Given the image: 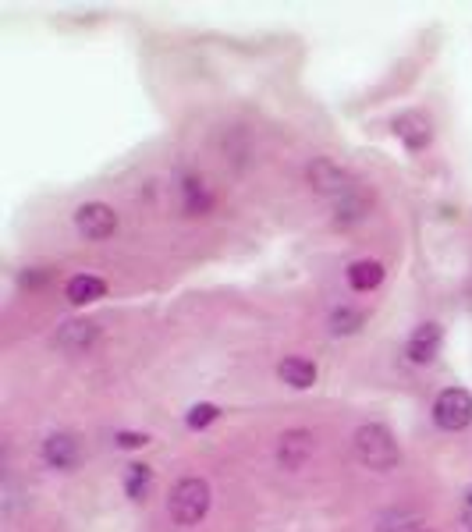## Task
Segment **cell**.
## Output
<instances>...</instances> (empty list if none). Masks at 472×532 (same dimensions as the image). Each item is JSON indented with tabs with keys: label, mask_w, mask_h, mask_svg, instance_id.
Here are the masks:
<instances>
[{
	"label": "cell",
	"mask_w": 472,
	"mask_h": 532,
	"mask_svg": "<svg viewBox=\"0 0 472 532\" xmlns=\"http://www.w3.org/2000/svg\"><path fill=\"white\" fill-rule=\"evenodd\" d=\"M352 450H356V461L373 472H390L401 461V447L383 423H363L352 437Z\"/></svg>",
	"instance_id": "6da1fadb"
},
{
	"label": "cell",
	"mask_w": 472,
	"mask_h": 532,
	"mask_svg": "<svg viewBox=\"0 0 472 532\" xmlns=\"http://www.w3.org/2000/svg\"><path fill=\"white\" fill-rule=\"evenodd\" d=\"M213 504V490L202 476H185L171 486V497H167V511L178 526H199L206 519Z\"/></svg>",
	"instance_id": "7a4b0ae2"
},
{
	"label": "cell",
	"mask_w": 472,
	"mask_h": 532,
	"mask_svg": "<svg viewBox=\"0 0 472 532\" xmlns=\"http://www.w3.org/2000/svg\"><path fill=\"white\" fill-rule=\"evenodd\" d=\"M305 184L316 192V195H323V199H345L352 188H359L352 175L338 164V160H330V157H313L309 164H305Z\"/></svg>",
	"instance_id": "3957f363"
},
{
	"label": "cell",
	"mask_w": 472,
	"mask_h": 532,
	"mask_svg": "<svg viewBox=\"0 0 472 532\" xmlns=\"http://www.w3.org/2000/svg\"><path fill=\"white\" fill-rule=\"evenodd\" d=\"M433 423L444 433H459L472 423V394L466 387H444L433 401Z\"/></svg>",
	"instance_id": "277c9868"
},
{
	"label": "cell",
	"mask_w": 472,
	"mask_h": 532,
	"mask_svg": "<svg viewBox=\"0 0 472 532\" xmlns=\"http://www.w3.org/2000/svg\"><path fill=\"white\" fill-rule=\"evenodd\" d=\"M75 231L86 242H107V238H114V231H117V210L107 206V202H99V199L82 202L75 210Z\"/></svg>",
	"instance_id": "5b68a950"
},
{
	"label": "cell",
	"mask_w": 472,
	"mask_h": 532,
	"mask_svg": "<svg viewBox=\"0 0 472 532\" xmlns=\"http://www.w3.org/2000/svg\"><path fill=\"white\" fill-rule=\"evenodd\" d=\"M390 132H394V139H398L408 153H423V150H430V142H433V124H430V117H426L423 110H401V114L390 121Z\"/></svg>",
	"instance_id": "8992f818"
},
{
	"label": "cell",
	"mask_w": 472,
	"mask_h": 532,
	"mask_svg": "<svg viewBox=\"0 0 472 532\" xmlns=\"http://www.w3.org/2000/svg\"><path fill=\"white\" fill-rule=\"evenodd\" d=\"M316 454V433L305 426H291L278 437V465L284 472H298L305 468V461Z\"/></svg>",
	"instance_id": "52a82bcc"
},
{
	"label": "cell",
	"mask_w": 472,
	"mask_h": 532,
	"mask_svg": "<svg viewBox=\"0 0 472 532\" xmlns=\"http://www.w3.org/2000/svg\"><path fill=\"white\" fill-rule=\"evenodd\" d=\"M441 348H444V330H441V323H419V327L408 334V341H405V358H408L412 365H433Z\"/></svg>",
	"instance_id": "ba28073f"
},
{
	"label": "cell",
	"mask_w": 472,
	"mask_h": 532,
	"mask_svg": "<svg viewBox=\"0 0 472 532\" xmlns=\"http://www.w3.org/2000/svg\"><path fill=\"white\" fill-rule=\"evenodd\" d=\"M39 454H43L47 468L72 472V468L82 461V443H79V437H75V433H68V430H57V433H50V437L43 441Z\"/></svg>",
	"instance_id": "9c48e42d"
},
{
	"label": "cell",
	"mask_w": 472,
	"mask_h": 532,
	"mask_svg": "<svg viewBox=\"0 0 472 532\" xmlns=\"http://www.w3.org/2000/svg\"><path fill=\"white\" fill-rule=\"evenodd\" d=\"M96 338H99V327H96L93 320H68V323L57 327V334H54V348L64 355H82Z\"/></svg>",
	"instance_id": "30bf717a"
},
{
	"label": "cell",
	"mask_w": 472,
	"mask_h": 532,
	"mask_svg": "<svg viewBox=\"0 0 472 532\" xmlns=\"http://www.w3.org/2000/svg\"><path fill=\"white\" fill-rule=\"evenodd\" d=\"M278 376H281L284 387H291V390H309V387L316 383L320 369H316V362L305 358V355H287V358L278 362Z\"/></svg>",
	"instance_id": "8fae6325"
},
{
	"label": "cell",
	"mask_w": 472,
	"mask_h": 532,
	"mask_svg": "<svg viewBox=\"0 0 472 532\" xmlns=\"http://www.w3.org/2000/svg\"><path fill=\"white\" fill-rule=\"evenodd\" d=\"M213 202H217V195H213V188L202 177L199 175L182 177V210H185V217H210Z\"/></svg>",
	"instance_id": "7c38bea8"
},
{
	"label": "cell",
	"mask_w": 472,
	"mask_h": 532,
	"mask_svg": "<svg viewBox=\"0 0 472 532\" xmlns=\"http://www.w3.org/2000/svg\"><path fill=\"white\" fill-rule=\"evenodd\" d=\"M103 295H107V280L96 277V273H75V277H68V284H64V298H68L75 309L93 305Z\"/></svg>",
	"instance_id": "4fadbf2b"
},
{
	"label": "cell",
	"mask_w": 472,
	"mask_h": 532,
	"mask_svg": "<svg viewBox=\"0 0 472 532\" xmlns=\"http://www.w3.org/2000/svg\"><path fill=\"white\" fill-rule=\"evenodd\" d=\"M366 213H370V195L363 188H352L345 199L334 202V224L338 227H356L359 220H366Z\"/></svg>",
	"instance_id": "5bb4252c"
},
{
	"label": "cell",
	"mask_w": 472,
	"mask_h": 532,
	"mask_svg": "<svg viewBox=\"0 0 472 532\" xmlns=\"http://www.w3.org/2000/svg\"><path fill=\"white\" fill-rule=\"evenodd\" d=\"M383 263L380 260H356V263L345 270V277H348V287L352 291H373V287H380V280H383Z\"/></svg>",
	"instance_id": "9a60e30c"
},
{
	"label": "cell",
	"mask_w": 472,
	"mask_h": 532,
	"mask_svg": "<svg viewBox=\"0 0 472 532\" xmlns=\"http://www.w3.org/2000/svg\"><path fill=\"white\" fill-rule=\"evenodd\" d=\"M150 490H153V468L142 465V461H132L124 468V493H128V501L142 504L150 497Z\"/></svg>",
	"instance_id": "2e32d148"
},
{
	"label": "cell",
	"mask_w": 472,
	"mask_h": 532,
	"mask_svg": "<svg viewBox=\"0 0 472 532\" xmlns=\"http://www.w3.org/2000/svg\"><path fill=\"white\" fill-rule=\"evenodd\" d=\"M363 327H366V313L356 309V305H338V309L330 313V334H334V338H352V334H359Z\"/></svg>",
	"instance_id": "e0dca14e"
},
{
	"label": "cell",
	"mask_w": 472,
	"mask_h": 532,
	"mask_svg": "<svg viewBox=\"0 0 472 532\" xmlns=\"http://www.w3.org/2000/svg\"><path fill=\"white\" fill-rule=\"evenodd\" d=\"M220 419V408L213 405V401H199V405H192L189 412H185V426L189 430H206V426H213Z\"/></svg>",
	"instance_id": "ac0fdd59"
},
{
	"label": "cell",
	"mask_w": 472,
	"mask_h": 532,
	"mask_svg": "<svg viewBox=\"0 0 472 532\" xmlns=\"http://www.w3.org/2000/svg\"><path fill=\"white\" fill-rule=\"evenodd\" d=\"M380 532H423L419 519L408 515V511H390L383 522H380Z\"/></svg>",
	"instance_id": "d6986e66"
},
{
	"label": "cell",
	"mask_w": 472,
	"mask_h": 532,
	"mask_svg": "<svg viewBox=\"0 0 472 532\" xmlns=\"http://www.w3.org/2000/svg\"><path fill=\"white\" fill-rule=\"evenodd\" d=\"M150 437L146 433H139V430H117L114 433V447H121V450H139V447H146Z\"/></svg>",
	"instance_id": "ffe728a7"
},
{
	"label": "cell",
	"mask_w": 472,
	"mask_h": 532,
	"mask_svg": "<svg viewBox=\"0 0 472 532\" xmlns=\"http://www.w3.org/2000/svg\"><path fill=\"white\" fill-rule=\"evenodd\" d=\"M47 280V273L39 270V273H21V284H29V287H36V284H43Z\"/></svg>",
	"instance_id": "44dd1931"
},
{
	"label": "cell",
	"mask_w": 472,
	"mask_h": 532,
	"mask_svg": "<svg viewBox=\"0 0 472 532\" xmlns=\"http://www.w3.org/2000/svg\"><path fill=\"white\" fill-rule=\"evenodd\" d=\"M469 504H472V490H469Z\"/></svg>",
	"instance_id": "7402d4cb"
},
{
	"label": "cell",
	"mask_w": 472,
	"mask_h": 532,
	"mask_svg": "<svg viewBox=\"0 0 472 532\" xmlns=\"http://www.w3.org/2000/svg\"><path fill=\"white\" fill-rule=\"evenodd\" d=\"M423 532H430V529H423Z\"/></svg>",
	"instance_id": "603a6c76"
}]
</instances>
